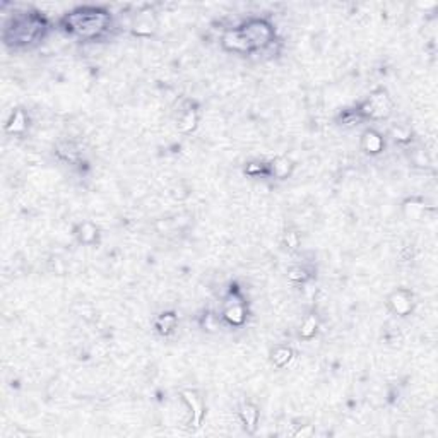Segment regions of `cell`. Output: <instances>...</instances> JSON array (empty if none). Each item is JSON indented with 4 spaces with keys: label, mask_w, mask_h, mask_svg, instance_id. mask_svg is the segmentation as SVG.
I'll use <instances>...</instances> for the list:
<instances>
[{
    "label": "cell",
    "mask_w": 438,
    "mask_h": 438,
    "mask_svg": "<svg viewBox=\"0 0 438 438\" xmlns=\"http://www.w3.org/2000/svg\"><path fill=\"white\" fill-rule=\"evenodd\" d=\"M105 21H107V17L103 14H82V16L76 14V16L71 17L72 28L84 36L101 31L105 28Z\"/></svg>",
    "instance_id": "obj_1"
}]
</instances>
